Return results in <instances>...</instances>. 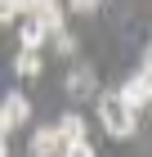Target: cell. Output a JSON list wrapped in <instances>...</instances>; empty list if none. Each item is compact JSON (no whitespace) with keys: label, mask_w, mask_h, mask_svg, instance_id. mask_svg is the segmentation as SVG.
<instances>
[{"label":"cell","mask_w":152,"mask_h":157,"mask_svg":"<svg viewBox=\"0 0 152 157\" xmlns=\"http://www.w3.org/2000/svg\"><path fill=\"white\" fill-rule=\"evenodd\" d=\"M18 18V0H0V23H13Z\"/></svg>","instance_id":"12"},{"label":"cell","mask_w":152,"mask_h":157,"mask_svg":"<svg viewBox=\"0 0 152 157\" xmlns=\"http://www.w3.org/2000/svg\"><path fill=\"white\" fill-rule=\"evenodd\" d=\"M58 157H98V153L90 148V139H76V144H63Z\"/></svg>","instance_id":"10"},{"label":"cell","mask_w":152,"mask_h":157,"mask_svg":"<svg viewBox=\"0 0 152 157\" xmlns=\"http://www.w3.org/2000/svg\"><path fill=\"white\" fill-rule=\"evenodd\" d=\"M45 36H49V27L40 23L36 13H27L23 27H18V45H23V49H40V45H45Z\"/></svg>","instance_id":"4"},{"label":"cell","mask_w":152,"mask_h":157,"mask_svg":"<svg viewBox=\"0 0 152 157\" xmlns=\"http://www.w3.org/2000/svg\"><path fill=\"white\" fill-rule=\"evenodd\" d=\"M0 157H9V139H5V135H0Z\"/></svg>","instance_id":"15"},{"label":"cell","mask_w":152,"mask_h":157,"mask_svg":"<svg viewBox=\"0 0 152 157\" xmlns=\"http://www.w3.org/2000/svg\"><path fill=\"white\" fill-rule=\"evenodd\" d=\"M36 18H40V23H45L49 32H63V5H58V0L40 5V9H36Z\"/></svg>","instance_id":"9"},{"label":"cell","mask_w":152,"mask_h":157,"mask_svg":"<svg viewBox=\"0 0 152 157\" xmlns=\"http://www.w3.org/2000/svg\"><path fill=\"white\" fill-rule=\"evenodd\" d=\"M0 117H5V126H23L27 117H32V99H23V94H5V103H0Z\"/></svg>","instance_id":"3"},{"label":"cell","mask_w":152,"mask_h":157,"mask_svg":"<svg viewBox=\"0 0 152 157\" xmlns=\"http://www.w3.org/2000/svg\"><path fill=\"white\" fill-rule=\"evenodd\" d=\"M117 94H121V103H125L130 112L148 108V99H152V76H148V72H134V76H130V81L117 90Z\"/></svg>","instance_id":"2"},{"label":"cell","mask_w":152,"mask_h":157,"mask_svg":"<svg viewBox=\"0 0 152 157\" xmlns=\"http://www.w3.org/2000/svg\"><path fill=\"white\" fill-rule=\"evenodd\" d=\"M98 121H103V130L112 135V139H130V135L139 130V117H134V112L121 103V94H117V90L98 99Z\"/></svg>","instance_id":"1"},{"label":"cell","mask_w":152,"mask_h":157,"mask_svg":"<svg viewBox=\"0 0 152 157\" xmlns=\"http://www.w3.org/2000/svg\"><path fill=\"white\" fill-rule=\"evenodd\" d=\"M13 72H18V76H40V49H18Z\"/></svg>","instance_id":"8"},{"label":"cell","mask_w":152,"mask_h":157,"mask_svg":"<svg viewBox=\"0 0 152 157\" xmlns=\"http://www.w3.org/2000/svg\"><path fill=\"white\" fill-rule=\"evenodd\" d=\"M0 135H9V126H5V117H0Z\"/></svg>","instance_id":"16"},{"label":"cell","mask_w":152,"mask_h":157,"mask_svg":"<svg viewBox=\"0 0 152 157\" xmlns=\"http://www.w3.org/2000/svg\"><path fill=\"white\" fill-rule=\"evenodd\" d=\"M54 130H58L63 144H76V139H85V121H81V112H63Z\"/></svg>","instance_id":"6"},{"label":"cell","mask_w":152,"mask_h":157,"mask_svg":"<svg viewBox=\"0 0 152 157\" xmlns=\"http://www.w3.org/2000/svg\"><path fill=\"white\" fill-rule=\"evenodd\" d=\"M143 72H148V76H152V45H148V49H143Z\"/></svg>","instance_id":"14"},{"label":"cell","mask_w":152,"mask_h":157,"mask_svg":"<svg viewBox=\"0 0 152 157\" xmlns=\"http://www.w3.org/2000/svg\"><path fill=\"white\" fill-rule=\"evenodd\" d=\"M67 5H72L76 13H94V5H98V0H67Z\"/></svg>","instance_id":"13"},{"label":"cell","mask_w":152,"mask_h":157,"mask_svg":"<svg viewBox=\"0 0 152 157\" xmlns=\"http://www.w3.org/2000/svg\"><path fill=\"white\" fill-rule=\"evenodd\" d=\"M148 108H152V99H148Z\"/></svg>","instance_id":"17"},{"label":"cell","mask_w":152,"mask_h":157,"mask_svg":"<svg viewBox=\"0 0 152 157\" xmlns=\"http://www.w3.org/2000/svg\"><path fill=\"white\" fill-rule=\"evenodd\" d=\"M54 45H58V54H76V36L72 32H54Z\"/></svg>","instance_id":"11"},{"label":"cell","mask_w":152,"mask_h":157,"mask_svg":"<svg viewBox=\"0 0 152 157\" xmlns=\"http://www.w3.org/2000/svg\"><path fill=\"white\" fill-rule=\"evenodd\" d=\"M67 94H76V99L94 94V72H90V67H72V72H67Z\"/></svg>","instance_id":"7"},{"label":"cell","mask_w":152,"mask_h":157,"mask_svg":"<svg viewBox=\"0 0 152 157\" xmlns=\"http://www.w3.org/2000/svg\"><path fill=\"white\" fill-rule=\"evenodd\" d=\"M58 148H63V139H58L54 126H40L32 135V157H58Z\"/></svg>","instance_id":"5"}]
</instances>
